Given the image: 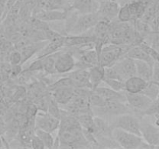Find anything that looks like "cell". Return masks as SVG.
Listing matches in <instances>:
<instances>
[{"label":"cell","mask_w":159,"mask_h":149,"mask_svg":"<svg viewBox=\"0 0 159 149\" xmlns=\"http://www.w3.org/2000/svg\"><path fill=\"white\" fill-rule=\"evenodd\" d=\"M103 82L112 89L118 92H125V83L124 81L110 78H104Z\"/></svg>","instance_id":"obj_26"},{"label":"cell","mask_w":159,"mask_h":149,"mask_svg":"<svg viewBox=\"0 0 159 149\" xmlns=\"http://www.w3.org/2000/svg\"><path fill=\"white\" fill-rule=\"evenodd\" d=\"M35 128L41 129L45 131L54 133L58 130L60 126V119L50 114L47 111L38 110L35 116Z\"/></svg>","instance_id":"obj_10"},{"label":"cell","mask_w":159,"mask_h":149,"mask_svg":"<svg viewBox=\"0 0 159 149\" xmlns=\"http://www.w3.org/2000/svg\"><path fill=\"white\" fill-rule=\"evenodd\" d=\"M96 39L93 34H85L81 35H65L64 40V47H82L85 45L95 43Z\"/></svg>","instance_id":"obj_15"},{"label":"cell","mask_w":159,"mask_h":149,"mask_svg":"<svg viewBox=\"0 0 159 149\" xmlns=\"http://www.w3.org/2000/svg\"><path fill=\"white\" fill-rule=\"evenodd\" d=\"M29 72H36V71H43V61L42 58H36L32 63L30 64L28 68L25 69Z\"/></svg>","instance_id":"obj_30"},{"label":"cell","mask_w":159,"mask_h":149,"mask_svg":"<svg viewBox=\"0 0 159 149\" xmlns=\"http://www.w3.org/2000/svg\"><path fill=\"white\" fill-rule=\"evenodd\" d=\"M141 134L144 141L152 147L159 146V127L145 120L144 116L140 118Z\"/></svg>","instance_id":"obj_11"},{"label":"cell","mask_w":159,"mask_h":149,"mask_svg":"<svg viewBox=\"0 0 159 149\" xmlns=\"http://www.w3.org/2000/svg\"><path fill=\"white\" fill-rule=\"evenodd\" d=\"M30 147L34 149L46 148V147H45L44 144H43V142L42 141V140L40 139L38 136H37L35 133H34V135L32 137V138H31Z\"/></svg>","instance_id":"obj_31"},{"label":"cell","mask_w":159,"mask_h":149,"mask_svg":"<svg viewBox=\"0 0 159 149\" xmlns=\"http://www.w3.org/2000/svg\"><path fill=\"white\" fill-rule=\"evenodd\" d=\"M35 134L42 140L46 148H54L55 138L53 137L52 133L45 131L41 129L35 128Z\"/></svg>","instance_id":"obj_24"},{"label":"cell","mask_w":159,"mask_h":149,"mask_svg":"<svg viewBox=\"0 0 159 149\" xmlns=\"http://www.w3.org/2000/svg\"><path fill=\"white\" fill-rule=\"evenodd\" d=\"M158 88H159V82H158Z\"/></svg>","instance_id":"obj_38"},{"label":"cell","mask_w":159,"mask_h":149,"mask_svg":"<svg viewBox=\"0 0 159 149\" xmlns=\"http://www.w3.org/2000/svg\"><path fill=\"white\" fill-rule=\"evenodd\" d=\"M68 1H69V2H71V4H72V2H74V1H75V0H68Z\"/></svg>","instance_id":"obj_37"},{"label":"cell","mask_w":159,"mask_h":149,"mask_svg":"<svg viewBox=\"0 0 159 149\" xmlns=\"http://www.w3.org/2000/svg\"><path fill=\"white\" fill-rule=\"evenodd\" d=\"M50 95L60 106L68 104L75 96V88L73 87H63L50 90Z\"/></svg>","instance_id":"obj_16"},{"label":"cell","mask_w":159,"mask_h":149,"mask_svg":"<svg viewBox=\"0 0 159 149\" xmlns=\"http://www.w3.org/2000/svg\"><path fill=\"white\" fill-rule=\"evenodd\" d=\"M58 52L41 57L43 61V71H44L47 74H57L55 69V61Z\"/></svg>","instance_id":"obj_23"},{"label":"cell","mask_w":159,"mask_h":149,"mask_svg":"<svg viewBox=\"0 0 159 149\" xmlns=\"http://www.w3.org/2000/svg\"><path fill=\"white\" fill-rule=\"evenodd\" d=\"M61 117L55 142L58 147H89L90 144L85 138L83 129L77 116L61 108Z\"/></svg>","instance_id":"obj_1"},{"label":"cell","mask_w":159,"mask_h":149,"mask_svg":"<svg viewBox=\"0 0 159 149\" xmlns=\"http://www.w3.org/2000/svg\"><path fill=\"white\" fill-rule=\"evenodd\" d=\"M125 92L130 93H141L145 88L148 82L138 75L132 76L124 82Z\"/></svg>","instance_id":"obj_19"},{"label":"cell","mask_w":159,"mask_h":149,"mask_svg":"<svg viewBox=\"0 0 159 149\" xmlns=\"http://www.w3.org/2000/svg\"><path fill=\"white\" fill-rule=\"evenodd\" d=\"M69 78L74 82L75 88H85L92 89V85L90 83L89 70L78 68L74 69L71 72L68 73Z\"/></svg>","instance_id":"obj_14"},{"label":"cell","mask_w":159,"mask_h":149,"mask_svg":"<svg viewBox=\"0 0 159 149\" xmlns=\"http://www.w3.org/2000/svg\"><path fill=\"white\" fill-rule=\"evenodd\" d=\"M151 0H133L121 6L117 19L121 22H134L142 18Z\"/></svg>","instance_id":"obj_3"},{"label":"cell","mask_w":159,"mask_h":149,"mask_svg":"<svg viewBox=\"0 0 159 149\" xmlns=\"http://www.w3.org/2000/svg\"><path fill=\"white\" fill-rule=\"evenodd\" d=\"M152 115H159V97L152 101L148 108L144 112V116H152Z\"/></svg>","instance_id":"obj_29"},{"label":"cell","mask_w":159,"mask_h":149,"mask_svg":"<svg viewBox=\"0 0 159 149\" xmlns=\"http://www.w3.org/2000/svg\"><path fill=\"white\" fill-rule=\"evenodd\" d=\"M125 56H127L130 58H133L134 60L144 61H146L150 64V65H152V66H153L155 61L153 57L145 50L143 49L140 45L131 47Z\"/></svg>","instance_id":"obj_20"},{"label":"cell","mask_w":159,"mask_h":149,"mask_svg":"<svg viewBox=\"0 0 159 149\" xmlns=\"http://www.w3.org/2000/svg\"><path fill=\"white\" fill-rule=\"evenodd\" d=\"M117 74L118 79L125 82L127 79L137 75L136 63L133 58L124 56L117 62L112 65Z\"/></svg>","instance_id":"obj_8"},{"label":"cell","mask_w":159,"mask_h":149,"mask_svg":"<svg viewBox=\"0 0 159 149\" xmlns=\"http://www.w3.org/2000/svg\"><path fill=\"white\" fill-rule=\"evenodd\" d=\"M131 46L107 43L102 48L99 56V65L103 67H110L117 62L121 57L125 56Z\"/></svg>","instance_id":"obj_4"},{"label":"cell","mask_w":159,"mask_h":149,"mask_svg":"<svg viewBox=\"0 0 159 149\" xmlns=\"http://www.w3.org/2000/svg\"><path fill=\"white\" fill-rule=\"evenodd\" d=\"M152 80L159 82V61H155L153 65V75Z\"/></svg>","instance_id":"obj_32"},{"label":"cell","mask_w":159,"mask_h":149,"mask_svg":"<svg viewBox=\"0 0 159 149\" xmlns=\"http://www.w3.org/2000/svg\"><path fill=\"white\" fill-rule=\"evenodd\" d=\"M141 93L147 96L152 100H155L159 97V88L158 82L152 80L148 82L145 88H144Z\"/></svg>","instance_id":"obj_25"},{"label":"cell","mask_w":159,"mask_h":149,"mask_svg":"<svg viewBox=\"0 0 159 149\" xmlns=\"http://www.w3.org/2000/svg\"><path fill=\"white\" fill-rule=\"evenodd\" d=\"M151 46L153 48H155L159 53V35L154 37V38L152 40V44H151Z\"/></svg>","instance_id":"obj_34"},{"label":"cell","mask_w":159,"mask_h":149,"mask_svg":"<svg viewBox=\"0 0 159 149\" xmlns=\"http://www.w3.org/2000/svg\"><path fill=\"white\" fill-rule=\"evenodd\" d=\"M89 99V103L92 108L101 107L107 103V101L94 90L92 91Z\"/></svg>","instance_id":"obj_27"},{"label":"cell","mask_w":159,"mask_h":149,"mask_svg":"<svg viewBox=\"0 0 159 149\" xmlns=\"http://www.w3.org/2000/svg\"><path fill=\"white\" fill-rule=\"evenodd\" d=\"M69 11L54 10V9H38L33 12L32 16L45 22L65 21ZM31 16V17H32Z\"/></svg>","instance_id":"obj_13"},{"label":"cell","mask_w":159,"mask_h":149,"mask_svg":"<svg viewBox=\"0 0 159 149\" xmlns=\"http://www.w3.org/2000/svg\"><path fill=\"white\" fill-rule=\"evenodd\" d=\"M89 70L92 89L95 90L102 82H103V79L105 78V67L101 65H97L90 68Z\"/></svg>","instance_id":"obj_21"},{"label":"cell","mask_w":159,"mask_h":149,"mask_svg":"<svg viewBox=\"0 0 159 149\" xmlns=\"http://www.w3.org/2000/svg\"><path fill=\"white\" fill-rule=\"evenodd\" d=\"M99 21L97 12L89 14H79L69 29L66 35H81L88 34L94 28Z\"/></svg>","instance_id":"obj_5"},{"label":"cell","mask_w":159,"mask_h":149,"mask_svg":"<svg viewBox=\"0 0 159 149\" xmlns=\"http://www.w3.org/2000/svg\"><path fill=\"white\" fill-rule=\"evenodd\" d=\"M125 95L127 103L131 109L132 113L139 118L144 116V112L153 101L141 93H130L125 92Z\"/></svg>","instance_id":"obj_7"},{"label":"cell","mask_w":159,"mask_h":149,"mask_svg":"<svg viewBox=\"0 0 159 149\" xmlns=\"http://www.w3.org/2000/svg\"><path fill=\"white\" fill-rule=\"evenodd\" d=\"M112 136L120 147L126 149H136L141 147H152L146 143L140 135L126 131L118 127H113Z\"/></svg>","instance_id":"obj_2"},{"label":"cell","mask_w":159,"mask_h":149,"mask_svg":"<svg viewBox=\"0 0 159 149\" xmlns=\"http://www.w3.org/2000/svg\"><path fill=\"white\" fill-rule=\"evenodd\" d=\"M120 4L117 0H99V6L97 12L99 20L112 22L118 17Z\"/></svg>","instance_id":"obj_9"},{"label":"cell","mask_w":159,"mask_h":149,"mask_svg":"<svg viewBox=\"0 0 159 149\" xmlns=\"http://www.w3.org/2000/svg\"><path fill=\"white\" fill-rule=\"evenodd\" d=\"M7 128L8 124L6 120L2 116H0V135H4L7 130Z\"/></svg>","instance_id":"obj_33"},{"label":"cell","mask_w":159,"mask_h":149,"mask_svg":"<svg viewBox=\"0 0 159 149\" xmlns=\"http://www.w3.org/2000/svg\"><path fill=\"white\" fill-rule=\"evenodd\" d=\"M4 147L5 145H4V141H3V138L2 135H0V148Z\"/></svg>","instance_id":"obj_35"},{"label":"cell","mask_w":159,"mask_h":149,"mask_svg":"<svg viewBox=\"0 0 159 149\" xmlns=\"http://www.w3.org/2000/svg\"><path fill=\"white\" fill-rule=\"evenodd\" d=\"M110 124L113 128L118 127L141 136L140 118L133 113H127L116 116L110 121Z\"/></svg>","instance_id":"obj_6"},{"label":"cell","mask_w":159,"mask_h":149,"mask_svg":"<svg viewBox=\"0 0 159 149\" xmlns=\"http://www.w3.org/2000/svg\"><path fill=\"white\" fill-rule=\"evenodd\" d=\"M136 63L137 75L142 78L147 82L152 80L153 75V66L144 61L135 60Z\"/></svg>","instance_id":"obj_22"},{"label":"cell","mask_w":159,"mask_h":149,"mask_svg":"<svg viewBox=\"0 0 159 149\" xmlns=\"http://www.w3.org/2000/svg\"><path fill=\"white\" fill-rule=\"evenodd\" d=\"M8 62L10 63L12 65H22V55L20 51H18L16 49H14L13 51H11L9 53Z\"/></svg>","instance_id":"obj_28"},{"label":"cell","mask_w":159,"mask_h":149,"mask_svg":"<svg viewBox=\"0 0 159 149\" xmlns=\"http://www.w3.org/2000/svg\"><path fill=\"white\" fill-rule=\"evenodd\" d=\"M99 0H75L71 9L79 14L94 13L98 11Z\"/></svg>","instance_id":"obj_17"},{"label":"cell","mask_w":159,"mask_h":149,"mask_svg":"<svg viewBox=\"0 0 159 149\" xmlns=\"http://www.w3.org/2000/svg\"><path fill=\"white\" fill-rule=\"evenodd\" d=\"M154 34H158V35H159V24H158V29H157L156 32H155V33H154Z\"/></svg>","instance_id":"obj_36"},{"label":"cell","mask_w":159,"mask_h":149,"mask_svg":"<svg viewBox=\"0 0 159 149\" xmlns=\"http://www.w3.org/2000/svg\"><path fill=\"white\" fill-rule=\"evenodd\" d=\"M107 102H127L125 92H118L110 87L99 86L94 90Z\"/></svg>","instance_id":"obj_18"},{"label":"cell","mask_w":159,"mask_h":149,"mask_svg":"<svg viewBox=\"0 0 159 149\" xmlns=\"http://www.w3.org/2000/svg\"><path fill=\"white\" fill-rule=\"evenodd\" d=\"M75 57L70 51H61L57 53L55 61L57 74H68L75 68Z\"/></svg>","instance_id":"obj_12"}]
</instances>
